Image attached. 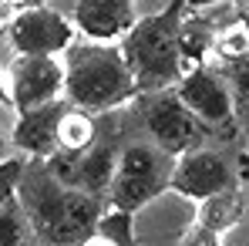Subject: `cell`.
<instances>
[{
  "mask_svg": "<svg viewBox=\"0 0 249 246\" xmlns=\"http://www.w3.org/2000/svg\"><path fill=\"white\" fill-rule=\"evenodd\" d=\"M3 10H7V7H3V3H0V24H3Z\"/></svg>",
  "mask_w": 249,
  "mask_h": 246,
  "instance_id": "obj_26",
  "label": "cell"
},
{
  "mask_svg": "<svg viewBox=\"0 0 249 246\" xmlns=\"http://www.w3.org/2000/svg\"><path fill=\"white\" fill-rule=\"evenodd\" d=\"M196 219L215 229V233H229L239 219H243V196L239 189H226V192H215L202 203H196Z\"/></svg>",
  "mask_w": 249,
  "mask_h": 246,
  "instance_id": "obj_13",
  "label": "cell"
},
{
  "mask_svg": "<svg viewBox=\"0 0 249 246\" xmlns=\"http://www.w3.org/2000/svg\"><path fill=\"white\" fill-rule=\"evenodd\" d=\"M246 246H249V243H246Z\"/></svg>",
  "mask_w": 249,
  "mask_h": 246,
  "instance_id": "obj_27",
  "label": "cell"
},
{
  "mask_svg": "<svg viewBox=\"0 0 249 246\" xmlns=\"http://www.w3.org/2000/svg\"><path fill=\"white\" fill-rule=\"evenodd\" d=\"M27 216L17 203V196L10 203L0 206V246H24L27 243Z\"/></svg>",
  "mask_w": 249,
  "mask_h": 246,
  "instance_id": "obj_17",
  "label": "cell"
},
{
  "mask_svg": "<svg viewBox=\"0 0 249 246\" xmlns=\"http://www.w3.org/2000/svg\"><path fill=\"white\" fill-rule=\"evenodd\" d=\"M3 7H10V10H20V7H37V3H44V0H0Z\"/></svg>",
  "mask_w": 249,
  "mask_h": 246,
  "instance_id": "obj_22",
  "label": "cell"
},
{
  "mask_svg": "<svg viewBox=\"0 0 249 246\" xmlns=\"http://www.w3.org/2000/svg\"><path fill=\"white\" fill-rule=\"evenodd\" d=\"M175 95L182 98V105L196 115V122L212 132H226L232 135L236 128V101L226 78L219 71H212L206 64L189 68L178 81H175Z\"/></svg>",
  "mask_w": 249,
  "mask_h": 246,
  "instance_id": "obj_7",
  "label": "cell"
},
{
  "mask_svg": "<svg viewBox=\"0 0 249 246\" xmlns=\"http://www.w3.org/2000/svg\"><path fill=\"white\" fill-rule=\"evenodd\" d=\"M178 246H222V233H215V229L202 226L199 219H192V223L182 229Z\"/></svg>",
  "mask_w": 249,
  "mask_h": 246,
  "instance_id": "obj_20",
  "label": "cell"
},
{
  "mask_svg": "<svg viewBox=\"0 0 249 246\" xmlns=\"http://www.w3.org/2000/svg\"><path fill=\"white\" fill-rule=\"evenodd\" d=\"M172 155H165L159 145L152 142H128L118 149V165H115V179L108 186V199L111 209L124 212H138L142 206L159 199L168 189V172H172Z\"/></svg>",
  "mask_w": 249,
  "mask_h": 246,
  "instance_id": "obj_4",
  "label": "cell"
},
{
  "mask_svg": "<svg viewBox=\"0 0 249 246\" xmlns=\"http://www.w3.org/2000/svg\"><path fill=\"white\" fill-rule=\"evenodd\" d=\"M212 54H219V61H236L249 54V24L236 20L229 27H222L219 34H212Z\"/></svg>",
  "mask_w": 249,
  "mask_h": 246,
  "instance_id": "obj_16",
  "label": "cell"
},
{
  "mask_svg": "<svg viewBox=\"0 0 249 246\" xmlns=\"http://www.w3.org/2000/svg\"><path fill=\"white\" fill-rule=\"evenodd\" d=\"M219 75L229 78L226 84H229V91H232V101L249 105V54L246 57H236V61H226Z\"/></svg>",
  "mask_w": 249,
  "mask_h": 246,
  "instance_id": "obj_18",
  "label": "cell"
},
{
  "mask_svg": "<svg viewBox=\"0 0 249 246\" xmlns=\"http://www.w3.org/2000/svg\"><path fill=\"white\" fill-rule=\"evenodd\" d=\"M178 54H182V61H189V68H199L206 61V54H212V31L206 24H199V20H182V27H178Z\"/></svg>",
  "mask_w": 249,
  "mask_h": 246,
  "instance_id": "obj_15",
  "label": "cell"
},
{
  "mask_svg": "<svg viewBox=\"0 0 249 246\" xmlns=\"http://www.w3.org/2000/svg\"><path fill=\"white\" fill-rule=\"evenodd\" d=\"M185 0H168L165 10L135 20V27L122 38V54L131 68L138 95L175 88L185 75V61L178 54V27H182Z\"/></svg>",
  "mask_w": 249,
  "mask_h": 246,
  "instance_id": "obj_3",
  "label": "cell"
},
{
  "mask_svg": "<svg viewBox=\"0 0 249 246\" xmlns=\"http://www.w3.org/2000/svg\"><path fill=\"white\" fill-rule=\"evenodd\" d=\"M212 3H219V0H185V7H196V10L199 7H212Z\"/></svg>",
  "mask_w": 249,
  "mask_h": 246,
  "instance_id": "obj_25",
  "label": "cell"
},
{
  "mask_svg": "<svg viewBox=\"0 0 249 246\" xmlns=\"http://www.w3.org/2000/svg\"><path fill=\"white\" fill-rule=\"evenodd\" d=\"M61 64H64V98L81 112L105 115L138 98L131 68L122 47L115 44L74 41L68 51H61Z\"/></svg>",
  "mask_w": 249,
  "mask_h": 246,
  "instance_id": "obj_2",
  "label": "cell"
},
{
  "mask_svg": "<svg viewBox=\"0 0 249 246\" xmlns=\"http://www.w3.org/2000/svg\"><path fill=\"white\" fill-rule=\"evenodd\" d=\"M7 91L14 112H31L64 98L61 54H14L7 68Z\"/></svg>",
  "mask_w": 249,
  "mask_h": 246,
  "instance_id": "obj_6",
  "label": "cell"
},
{
  "mask_svg": "<svg viewBox=\"0 0 249 246\" xmlns=\"http://www.w3.org/2000/svg\"><path fill=\"white\" fill-rule=\"evenodd\" d=\"M24 155H7L0 159V206L10 203L17 196V182H20V172H24Z\"/></svg>",
  "mask_w": 249,
  "mask_h": 246,
  "instance_id": "obj_19",
  "label": "cell"
},
{
  "mask_svg": "<svg viewBox=\"0 0 249 246\" xmlns=\"http://www.w3.org/2000/svg\"><path fill=\"white\" fill-rule=\"evenodd\" d=\"M138 118H142V128L148 132L152 145H159L172 159L182 155L185 149H192L199 142V135H202V125L182 105L175 88L138 95Z\"/></svg>",
  "mask_w": 249,
  "mask_h": 246,
  "instance_id": "obj_5",
  "label": "cell"
},
{
  "mask_svg": "<svg viewBox=\"0 0 249 246\" xmlns=\"http://www.w3.org/2000/svg\"><path fill=\"white\" fill-rule=\"evenodd\" d=\"M68 108V98H57L51 105L17 112V122L10 128V149H17L24 159H51L57 152V122Z\"/></svg>",
  "mask_w": 249,
  "mask_h": 246,
  "instance_id": "obj_11",
  "label": "cell"
},
{
  "mask_svg": "<svg viewBox=\"0 0 249 246\" xmlns=\"http://www.w3.org/2000/svg\"><path fill=\"white\" fill-rule=\"evenodd\" d=\"M17 203L27 216V229L44 246H74L98 226V219L108 209L105 196L64 186L41 159L24 162Z\"/></svg>",
  "mask_w": 249,
  "mask_h": 246,
  "instance_id": "obj_1",
  "label": "cell"
},
{
  "mask_svg": "<svg viewBox=\"0 0 249 246\" xmlns=\"http://www.w3.org/2000/svg\"><path fill=\"white\" fill-rule=\"evenodd\" d=\"M44 165L64 182L84 192L105 196L111 179H115V165H118V145L108 138H94L81 152H54L51 159H44Z\"/></svg>",
  "mask_w": 249,
  "mask_h": 246,
  "instance_id": "obj_10",
  "label": "cell"
},
{
  "mask_svg": "<svg viewBox=\"0 0 249 246\" xmlns=\"http://www.w3.org/2000/svg\"><path fill=\"white\" fill-rule=\"evenodd\" d=\"M115 212H118V246H138V240H135V212H124V209H115Z\"/></svg>",
  "mask_w": 249,
  "mask_h": 246,
  "instance_id": "obj_21",
  "label": "cell"
},
{
  "mask_svg": "<svg viewBox=\"0 0 249 246\" xmlns=\"http://www.w3.org/2000/svg\"><path fill=\"white\" fill-rule=\"evenodd\" d=\"M7 155H10V135L0 132V159H7Z\"/></svg>",
  "mask_w": 249,
  "mask_h": 246,
  "instance_id": "obj_24",
  "label": "cell"
},
{
  "mask_svg": "<svg viewBox=\"0 0 249 246\" xmlns=\"http://www.w3.org/2000/svg\"><path fill=\"white\" fill-rule=\"evenodd\" d=\"M98 138V122L91 112H81L74 105L64 108L57 122V152H81Z\"/></svg>",
  "mask_w": 249,
  "mask_h": 246,
  "instance_id": "obj_14",
  "label": "cell"
},
{
  "mask_svg": "<svg viewBox=\"0 0 249 246\" xmlns=\"http://www.w3.org/2000/svg\"><path fill=\"white\" fill-rule=\"evenodd\" d=\"M135 0H78L74 3V27L88 41L115 44L135 27Z\"/></svg>",
  "mask_w": 249,
  "mask_h": 246,
  "instance_id": "obj_12",
  "label": "cell"
},
{
  "mask_svg": "<svg viewBox=\"0 0 249 246\" xmlns=\"http://www.w3.org/2000/svg\"><path fill=\"white\" fill-rule=\"evenodd\" d=\"M3 27L14 54H61L74 44V31H78L74 20H68L47 3L14 10V17Z\"/></svg>",
  "mask_w": 249,
  "mask_h": 246,
  "instance_id": "obj_8",
  "label": "cell"
},
{
  "mask_svg": "<svg viewBox=\"0 0 249 246\" xmlns=\"http://www.w3.org/2000/svg\"><path fill=\"white\" fill-rule=\"evenodd\" d=\"M0 108H10V91H7V75L0 71Z\"/></svg>",
  "mask_w": 249,
  "mask_h": 246,
  "instance_id": "obj_23",
  "label": "cell"
},
{
  "mask_svg": "<svg viewBox=\"0 0 249 246\" xmlns=\"http://www.w3.org/2000/svg\"><path fill=\"white\" fill-rule=\"evenodd\" d=\"M168 189L185 196V199H192V203H202V199L215 196V192L236 189V172L219 152L192 145L182 155H175L172 172H168Z\"/></svg>",
  "mask_w": 249,
  "mask_h": 246,
  "instance_id": "obj_9",
  "label": "cell"
}]
</instances>
